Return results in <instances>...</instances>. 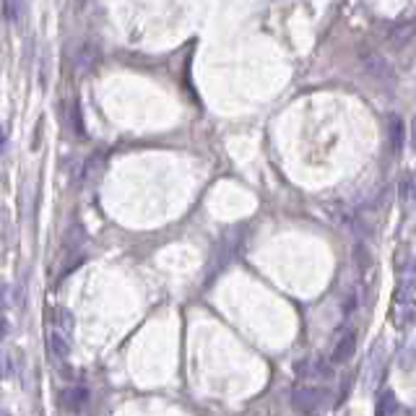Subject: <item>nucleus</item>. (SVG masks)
Here are the masks:
<instances>
[{"label": "nucleus", "instance_id": "nucleus-12", "mask_svg": "<svg viewBox=\"0 0 416 416\" xmlns=\"http://www.w3.org/2000/svg\"><path fill=\"white\" fill-rule=\"evenodd\" d=\"M388 138H391L393 151H401V149H404V120H401V115H395V112L388 115Z\"/></svg>", "mask_w": 416, "mask_h": 416}, {"label": "nucleus", "instance_id": "nucleus-1", "mask_svg": "<svg viewBox=\"0 0 416 416\" xmlns=\"http://www.w3.org/2000/svg\"><path fill=\"white\" fill-rule=\"evenodd\" d=\"M416 320V276L414 268H408L401 276V284L393 297V322L398 328H408Z\"/></svg>", "mask_w": 416, "mask_h": 416}, {"label": "nucleus", "instance_id": "nucleus-23", "mask_svg": "<svg viewBox=\"0 0 416 416\" xmlns=\"http://www.w3.org/2000/svg\"><path fill=\"white\" fill-rule=\"evenodd\" d=\"M0 416H11V414H6V411H0Z\"/></svg>", "mask_w": 416, "mask_h": 416}, {"label": "nucleus", "instance_id": "nucleus-17", "mask_svg": "<svg viewBox=\"0 0 416 416\" xmlns=\"http://www.w3.org/2000/svg\"><path fill=\"white\" fill-rule=\"evenodd\" d=\"M354 265H357L359 271H367L369 265H372V258H369V250L364 245H357L354 248Z\"/></svg>", "mask_w": 416, "mask_h": 416}, {"label": "nucleus", "instance_id": "nucleus-16", "mask_svg": "<svg viewBox=\"0 0 416 416\" xmlns=\"http://www.w3.org/2000/svg\"><path fill=\"white\" fill-rule=\"evenodd\" d=\"M398 364H401V369H406V372H408V369H416V338L404 346V351H401V357H398Z\"/></svg>", "mask_w": 416, "mask_h": 416}, {"label": "nucleus", "instance_id": "nucleus-6", "mask_svg": "<svg viewBox=\"0 0 416 416\" xmlns=\"http://www.w3.org/2000/svg\"><path fill=\"white\" fill-rule=\"evenodd\" d=\"M237 239H239V232H229L226 237H221L219 250H216V263L208 268V281L221 274V268H226L229 261L234 258V252H237Z\"/></svg>", "mask_w": 416, "mask_h": 416}, {"label": "nucleus", "instance_id": "nucleus-8", "mask_svg": "<svg viewBox=\"0 0 416 416\" xmlns=\"http://www.w3.org/2000/svg\"><path fill=\"white\" fill-rule=\"evenodd\" d=\"M416 36V19H404V21H395L388 32V42L393 47H406L411 39Z\"/></svg>", "mask_w": 416, "mask_h": 416}, {"label": "nucleus", "instance_id": "nucleus-22", "mask_svg": "<svg viewBox=\"0 0 416 416\" xmlns=\"http://www.w3.org/2000/svg\"><path fill=\"white\" fill-rule=\"evenodd\" d=\"M411 143H414V149H416V118L414 122H411Z\"/></svg>", "mask_w": 416, "mask_h": 416}, {"label": "nucleus", "instance_id": "nucleus-5", "mask_svg": "<svg viewBox=\"0 0 416 416\" xmlns=\"http://www.w3.org/2000/svg\"><path fill=\"white\" fill-rule=\"evenodd\" d=\"M325 398H328V391L325 388H297L294 395H292V404L297 411L302 414H315L322 404H325Z\"/></svg>", "mask_w": 416, "mask_h": 416}, {"label": "nucleus", "instance_id": "nucleus-24", "mask_svg": "<svg viewBox=\"0 0 416 416\" xmlns=\"http://www.w3.org/2000/svg\"><path fill=\"white\" fill-rule=\"evenodd\" d=\"M414 198H416V182H414Z\"/></svg>", "mask_w": 416, "mask_h": 416}, {"label": "nucleus", "instance_id": "nucleus-21", "mask_svg": "<svg viewBox=\"0 0 416 416\" xmlns=\"http://www.w3.org/2000/svg\"><path fill=\"white\" fill-rule=\"evenodd\" d=\"M6 141H8V135H6V128H0V154L6 151Z\"/></svg>", "mask_w": 416, "mask_h": 416}, {"label": "nucleus", "instance_id": "nucleus-13", "mask_svg": "<svg viewBox=\"0 0 416 416\" xmlns=\"http://www.w3.org/2000/svg\"><path fill=\"white\" fill-rule=\"evenodd\" d=\"M65 122H68V128L73 131V135H78V138H81L83 133H86V128H83L81 109H78V105H76V102H68V105H65Z\"/></svg>", "mask_w": 416, "mask_h": 416}, {"label": "nucleus", "instance_id": "nucleus-4", "mask_svg": "<svg viewBox=\"0 0 416 416\" xmlns=\"http://www.w3.org/2000/svg\"><path fill=\"white\" fill-rule=\"evenodd\" d=\"M382 372H385V344L377 341V344L369 349V357H367V362H364V369H362V375H364V388H367V391H375V388H377Z\"/></svg>", "mask_w": 416, "mask_h": 416}, {"label": "nucleus", "instance_id": "nucleus-19", "mask_svg": "<svg viewBox=\"0 0 416 416\" xmlns=\"http://www.w3.org/2000/svg\"><path fill=\"white\" fill-rule=\"evenodd\" d=\"M8 333H11V322L6 315H0V341H6L8 338Z\"/></svg>", "mask_w": 416, "mask_h": 416}, {"label": "nucleus", "instance_id": "nucleus-20", "mask_svg": "<svg viewBox=\"0 0 416 416\" xmlns=\"http://www.w3.org/2000/svg\"><path fill=\"white\" fill-rule=\"evenodd\" d=\"M8 292H11L8 286H0V309H6L11 305V302H8Z\"/></svg>", "mask_w": 416, "mask_h": 416}, {"label": "nucleus", "instance_id": "nucleus-10", "mask_svg": "<svg viewBox=\"0 0 416 416\" xmlns=\"http://www.w3.org/2000/svg\"><path fill=\"white\" fill-rule=\"evenodd\" d=\"M354 354H357V333L349 331V333H344L338 341H336L331 359L336 362V364H344V362H349Z\"/></svg>", "mask_w": 416, "mask_h": 416}, {"label": "nucleus", "instance_id": "nucleus-2", "mask_svg": "<svg viewBox=\"0 0 416 416\" xmlns=\"http://www.w3.org/2000/svg\"><path fill=\"white\" fill-rule=\"evenodd\" d=\"M50 354L55 359H68L73 346V315L68 309H58L55 312V322L47 333Z\"/></svg>", "mask_w": 416, "mask_h": 416}, {"label": "nucleus", "instance_id": "nucleus-14", "mask_svg": "<svg viewBox=\"0 0 416 416\" xmlns=\"http://www.w3.org/2000/svg\"><path fill=\"white\" fill-rule=\"evenodd\" d=\"M398 411V398L393 391H382L377 395V416H395Z\"/></svg>", "mask_w": 416, "mask_h": 416}, {"label": "nucleus", "instance_id": "nucleus-3", "mask_svg": "<svg viewBox=\"0 0 416 416\" xmlns=\"http://www.w3.org/2000/svg\"><path fill=\"white\" fill-rule=\"evenodd\" d=\"M359 63H362V71L367 73L375 83H385V86L395 83V71H393V65L382 58L380 52L364 50V52H362V58H359Z\"/></svg>", "mask_w": 416, "mask_h": 416}, {"label": "nucleus", "instance_id": "nucleus-9", "mask_svg": "<svg viewBox=\"0 0 416 416\" xmlns=\"http://www.w3.org/2000/svg\"><path fill=\"white\" fill-rule=\"evenodd\" d=\"M297 372L302 375V377H322V380L333 377V367L320 357L302 359V362L297 364Z\"/></svg>", "mask_w": 416, "mask_h": 416}, {"label": "nucleus", "instance_id": "nucleus-15", "mask_svg": "<svg viewBox=\"0 0 416 416\" xmlns=\"http://www.w3.org/2000/svg\"><path fill=\"white\" fill-rule=\"evenodd\" d=\"M13 375H16V359L11 351L0 349V380H11Z\"/></svg>", "mask_w": 416, "mask_h": 416}, {"label": "nucleus", "instance_id": "nucleus-11", "mask_svg": "<svg viewBox=\"0 0 416 416\" xmlns=\"http://www.w3.org/2000/svg\"><path fill=\"white\" fill-rule=\"evenodd\" d=\"M63 406L68 408V411H83V406L89 404V391L83 388V385H73L68 391L63 393Z\"/></svg>", "mask_w": 416, "mask_h": 416}, {"label": "nucleus", "instance_id": "nucleus-18", "mask_svg": "<svg viewBox=\"0 0 416 416\" xmlns=\"http://www.w3.org/2000/svg\"><path fill=\"white\" fill-rule=\"evenodd\" d=\"M3 11H6L11 24H19V21H21V13H24V6H21V3H6Z\"/></svg>", "mask_w": 416, "mask_h": 416}, {"label": "nucleus", "instance_id": "nucleus-7", "mask_svg": "<svg viewBox=\"0 0 416 416\" xmlns=\"http://www.w3.org/2000/svg\"><path fill=\"white\" fill-rule=\"evenodd\" d=\"M99 58H102V50H99V45L96 42H91V39H83V42H78L76 45V50H73V65H76V71H91L96 63H99Z\"/></svg>", "mask_w": 416, "mask_h": 416}]
</instances>
